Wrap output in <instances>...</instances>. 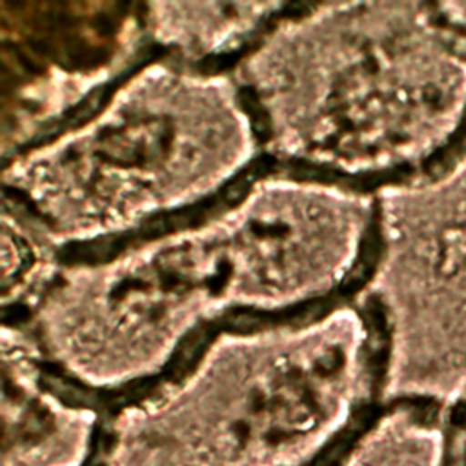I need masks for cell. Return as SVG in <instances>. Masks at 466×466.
Masks as SVG:
<instances>
[{"label": "cell", "instance_id": "cell-1", "mask_svg": "<svg viewBox=\"0 0 466 466\" xmlns=\"http://www.w3.org/2000/svg\"><path fill=\"white\" fill-rule=\"evenodd\" d=\"M384 300L240 313L104 404L91 466H320L384 400Z\"/></svg>", "mask_w": 466, "mask_h": 466}, {"label": "cell", "instance_id": "cell-2", "mask_svg": "<svg viewBox=\"0 0 466 466\" xmlns=\"http://www.w3.org/2000/svg\"><path fill=\"white\" fill-rule=\"evenodd\" d=\"M328 9L340 44L309 11L326 55L322 131L280 166L370 195L442 180L466 160V25L448 4Z\"/></svg>", "mask_w": 466, "mask_h": 466}, {"label": "cell", "instance_id": "cell-3", "mask_svg": "<svg viewBox=\"0 0 466 466\" xmlns=\"http://www.w3.org/2000/svg\"><path fill=\"white\" fill-rule=\"evenodd\" d=\"M2 466H91L104 406L58 380L31 342L4 326Z\"/></svg>", "mask_w": 466, "mask_h": 466}, {"label": "cell", "instance_id": "cell-4", "mask_svg": "<svg viewBox=\"0 0 466 466\" xmlns=\"http://www.w3.org/2000/svg\"><path fill=\"white\" fill-rule=\"evenodd\" d=\"M446 408L428 397L384 399L320 466H444Z\"/></svg>", "mask_w": 466, "mask_h": 466}, {"label": "cell", "instance_id": "cell-5", "mask_svg": "<svg viewBox=\"0 0 466 466\" xmlns=\"http://www.w3.org/2000/svg\"><path fill=\"white\" fill-rule=\"evenodd\" d=\"M444 466H466V388L446 408Z\"/></svg>", "mask_w": 466, "mask_h": 466}]
</instances>
